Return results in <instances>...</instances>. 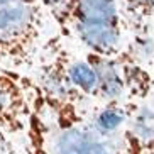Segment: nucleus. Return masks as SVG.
I'll return each mask as SVG.
<instances>
[{
  "label": "nucleus",
  "mask_w": 154,
  "mask_h": 154,
  "mask_svg": "<svg viewBox=\"0 0 154 154\" xmlns=\"http://www.w3.org/2000/svg\"><path fill=\"white\" fill-rule=\"evenodd\" d=\"M85 109L86 105L59 103L41 95L27 131L24 154H131L125 137L98 136L86 122Z\"/></svg>",
  "instance_id": "nucleus-1"
},
{
  "label": "nucleus",
  "mask_w": 154,
  "mask_h": 154,
  "mask_svg": "<svg viewBox=\"0 0 154 154\" xmlns=\"http://www.w3.org/2000/svg\"><path fill=\"white\" fill-rule=\"evenodd\" d=\"M46 12L86 53L120 58L127 49L129 29L120 0H42Z\"/></svg>",
  "instance_id": "nucleus-2"
},
{
  "label": "nucleus",
  "mask_w": 154,
  "mask_h": 154,
  "mask_svg": "<svg viewBox=\"0 0 154 154\" xmlns=\"http://www.w3.org/2000/svg\"><path fill=\"white\" fill-rule=\"evenodd\" d=\"M42 0H0V66L31 76L44 41Z\"/></svg>",
  "instance_id": "nucleus-3"
},
{
  "label": "nucleus",
  "mask_w": 154,
  "mask_h": 154,
  "mask_svg": "<svg viewBox=\"0 0 154 154\" xmlns=\"http://www.w3.org/2000/svg\"><path fill=\"white\" fill-rule=\"evenodd\" d=\"M41 90L27 75L0 66V152L24 154Z\"/></svg>",
  "instance_id": "nucleus-4"
},
{
  "label": "nucleus",
  "mask_w": 154,
  "mask_h": 154,
  "mask_svg": "<svg viewBox=\"0 0 154 154\" xmlns=\"http://www.w3.org/2000/svg\"><path fill=\"white\" fill-rule=\"evenodd\" d=\"M85 54L98 78V102L131 105L122 58H107L86 51Z\"/></svg>",
  "instance_id": "nucleus-5"
},
{
  "label": "nucleus",
  "mask_w": 154,
  "mask_h": 154,
  "mask_svg": "<svg viewBox=\"0 0 154 154\" xmlns=\"http://www.w3.org/2000/svg\"><path fill=\"white\" fill-rule=\"evenodd\" d=\"M59 58L64 73L78 95L88 103L98 102V78L85 51L83 54L71 53L64 44V37L59 36Z\"/></svg>",
  "instance_id": "nucleus-6"
},
{
  "label": "nucleus",
  "mask_w": 154,
  "mask_h": 154,
  "mask_svg": "<svg viewBox=\"0 0 154 154\" xmlns=\"http://www.w3.org/2000/svg\"><path fill=\"white\" fill-rule=\"evenodd\" d=\"M125 140L131 154H147L154 151V93L131 107Z\"/></svg>",
  "instance_id": "nucleus-7"
},
{
  "label": "nucleus",
  "mask_w": 154,
  "mask_h": 154,
  "mask_svg": "<svg viewBox=\"0 0 154 154\" xmlns=\"http://www.w3.org/2000/svg\"><path fill=\"white\" fill-rule=\"evenodd\" d=\"M132 105L124 103H95L86 105L85 117L90 127L105 139H124Z\"/></svg>",
  "instance_id": "nucleus-8"
},
{
  "label": "nucleus",
  "mask_w": 154,
  "mask_h": 154,
  "mask_svg": "<svg viewBox=\"0 0 154 154\" xmlns=\"http://www.w3.org/2000/svg\"><path fill=\"white\" fill-rule=\"evenodd\" d=\"M127 29L154 31V0H120Z\"/></svg>",
  "instance_id": "nucleus-9"
},
{
  "label": "nucleus",
  "mask_w": 154,
  "mask_h": 154,
  "mask_svg": "<svg viewBox=\"0 0 154 154\" xmlns=\"http://www.w3.org/2000/svg\"><path fill=\"white\" fill-rule=\"evenodd\" d=\"M147 154H154V151H152V152H147Z\"/></svg>",
  "instance_id": "nucleus-10"
},
{
  "label": "nucleus",
  "mask_w": 154,
  "mask_h": 154,
  "mask_svg": "<svg viewBox=\"0 0 154 154\" xmlns=\"http://www.w3.org/2000/svg\"><path fill=\"white\" fill-rule=\"evenodd\" d=\"M152 75H154V66H152Z\"/></svg>",
  "instance_id": "nucleus-11"
}]
</instances>
